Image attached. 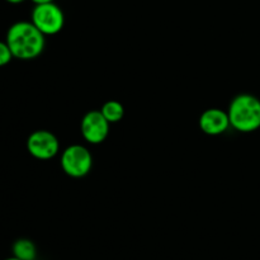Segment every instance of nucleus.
I'll use <instances>...</instances> for the list:
<instances>
[{
    "mask_svg": "<svg viewBox=\"0 0 260 260\" xmlns=\"http://www.w3.org/2000/svg\"><path fill=\"white\" fill-rule=\"evenodd\" d=\"M60 164L69 177L83 178L91 170L93 155L83 145L74 144L63 150L60 157Z\"/></svg>",
    "mask_w": 260,
    "mask_h": 260,
    "instance_id": "obj_3",
    "label": "nucleus"
},
{
    "mask_svg": "<svg viewBox=\"0 0 260 260\" xmlns=\"http://www.w3.org/2000/svg\"><path fill=\"white\" fill-rule=\"evenodd\" d=\"M36 5L37 4H46V3H53L55 0H32Z\"/></svg>",
    "mask_w": 260,
    "mask_h": 260,
    "instance_id": "obj_11",
    "label": "nucleus"
},
{
    "mask_svg": "<svg viewBox=\"0 0 260 260\" xmlns=\"http://www.w3.org/2000/svg\"><path fill=\"white\" fill-rule=\"evenodd\" d=\"M230 127L228 112L220 108L206 109L200 117V128L210 136H218Z\"/></svg>",
    "mask_w": 260,
    "mask_h": 260,
    "instance_id": "obj_7",
    "label": "nucleus"
},
{
    "mask_svg": "<svg viewBox=\"0 0 260 260\" xmlns=\"http://www.w3.org/2000/svg\"><path fill=\"white\" fill-rule=\"evenodd\" d=\"M230 126L236 131L249 134L260 128V99L251 94H239L228 109Z\"/></svg>",
    "mask_w": 260,
    "mask_h": 260,
    "instance_id": "obj_2",
    "label": "nucleus"
},
{
    "mask_svg": "<svg viewBox=\"0 0 260 260\" xmlns=\"http://www.w3.org/2000/svg\"><path fill=\"white\" fill-rule=\"evenodd\" d=\"M5 260H20V259H18V258H15V256H13V258H9V259H5Z\"/></svg>",
    "mask_w": 260,
    "mask_h": 260,
    "instance_id": "obj_13",
    "label": "nucleus"
},
{
    "mask_svg": "<svg viewBox=\"0 0 260 260\" xmlns=\"http://www.w3.org/2000/svg\"><path fill=\"white\" fill-rule=\"evenodd\" d=\"M109 122L101 111H90L83 117L80 123L81 136L91 145L102 144L108 137Z\"/></svg>",
    "mask_w": 260,
    "mask_h": 260,
    "instance_id": "obj_6",
    "label": "nucleus"
},
{
    "mask_svg": "<svg viewBox=\"0 0 260 260\" xmlns=\"http://www.w3.org/2000/svg\"><path fill=\"white\" fill-rule=\"evenodd\" d=\"M13 57L28 61L37 58L45 50V35L32 22L20 20L9 27L5 37Z\"/></svg>",
    "mask_w": 260,
    "mask_h": 260,
    "instance_id": "obj_1",
    "label": "nucleus"
},
{
    "mask_svg": "<svg viewBox=\"0 0 260 260\" xmlns=\"http://www.w3.org/2000/svg\"><path fill=\"white\" fill-rule=\"evenodd\" d=\"M13 255L20 260H35L37 255L36 245L28 239H19L13 244Z\"/></svg>",
    "mask_w": 260,
    "mask_h": 260,
    "instance_id": "obj_8",
    "label": "nucleus"
},
{
    "mask_svg": "<svg viewBox=\"0 0 260 260\" xmlns=\"http://www.w3.org/2000/svg\"><path fill=\"white\" fill-rule=\"evenodd\" d=\"M8 3H10V4H20V3H23L24 0H7Z\"/></svg>",
    "mask_w": 260,
    "mask_h": 260,
    "instance_id": "obj_12",
    "label": "nucleus"
},
{
    "mask_svg": "<svg viewBox=\"0 0 260 260\" xmlns=\"http://www.w3.org/2000/svg\"><path fill=\"white\" fill-rule=\"evenodd\" d=\"M30 22L45 36H53L61 32L65 24V15L57 4L46 3L37 4L30 14Z\"/></svg>",
    "mask_w": 260,
    "mask_h": 260,
    "instance_id": "obj_4",
    "label": "nucleus"
},
{
    "mask_svg": "<svg viewBox=\"0 0 260 260\" xmlns=\"http://www.w3.org/2000/svg\"><path fill=\"white\" fill-rule=\"evenodd\" d=\"M12 58L14 57H13V53L8 43L5 41H0V68L8 65L12 61Z\"/></svg>",
    "mask_w": 260,
    "mask_h": 260,
    "instance_id": "obj_10",
    "label": "nucleus"
},
{
    "mask_svg": "<svg viewBox=\"0 0 260 260\" xmlns=\"http://www.w3.org/2000/svg\"><path fill=\"white\" fill-rule=\"evenodd\" d=\"M27 150L35 159L50 160L60 151V142L52 132L37 129L28 136Z\"/></svg>",
    "mask_w": 260,
    "mask_h": 260,
    "instance_id": "obj_5",
    "label": "nucleus"
},
{
    "mask_svg": "<svg viewBox=\"0 0 260 260\" xmlns=\"http://www.w3.org/2000/svg\"><path fill=\"white\" fill-rule=\"evenodd\" d=\"M109 123H117L124 116V107L118 101H108L99 109Z\"/></svg>",
    "mask_w": 260,
    "mask_h": 260,
    "instance_id": "obj_9",
    "label": "nucleus"
}]
</instances>
